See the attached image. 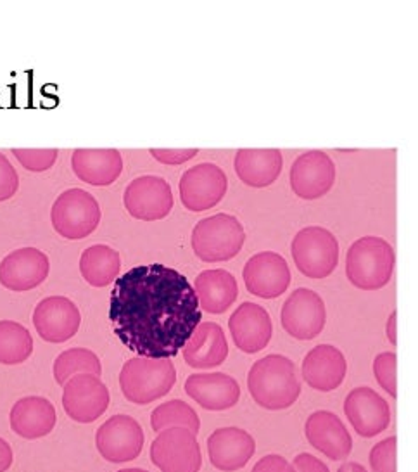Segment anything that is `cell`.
I'll return each mask as SVG.
<instances>
[{
    "instance_id": "11",
    "label": "cell",
    "mask_w": 418,
    "mask_h": 472,
    "mask_svg": "<svg viewBox=\"0 0 418 472\" xmlns=\"http://www.w3.org/2000/svg\"><path fill=\"white\" fill-rule=\"evenodd\" d=\"M144 429L130 415H115L108 418L95 434V446L102 459L111 464H126L135 460L144 448Z\"/></svg>"
},
{
    "instance_id": "29",
    "label": "cell",
    "mask_w": 418,
    "mask_h": 472,
    "mask_svg": "<svg viewBox=\"0 0 418 472\" xmlns=\"http://www.w3.org/2000/svg\"><path fill=\"white\" fill-rule=\"evenodd\" d=\"M122 270V257L108 244H94L80 257V273L92 287H106L115 282Z\"/></svg>"
},
{
    "instance_id": "40",
    "label": "cell",
    "mask_w": 418,
    "mask_h": 472,
    "mask_svg": "<svg viewBox=\"0 0 418 472\" xmlns=\"http://www.w3.org/2000/svg\"><path fill=\"white\" fill-rule=\"evenodd\" d=\"M14 462L12 448L3 438H0V472H7Z\"/></svg>"
},
{
    "instance_id": "37",
    "label": "cell",
    "mask_w": 418,
    "mask_h": 472,
    "mask_svg": "<svg viewBox=\"0 0 418 472\" xmlns=\"http://www.w3.org/2000/svg\"><path fill=\"white\" fill-rule=\"evenodd\" d=\"M199 149H151V154L162 165H182L189 159L196 158Z\"/></svg>"
},
{
    "instance_id": "13",
    "label": "cell",
    "mask_w": 418,
    "mask_h": 472,
    "mask_svg": "<svg viewBox=\"0 0 418 472\" xmlns=\"http://www.w3.org/2000/svg\"><path fill=\"white\" fill-rule=\"evenodd\" d=\"M125 208L133 218L144 222L162 220L173 209V193L162 177L142 175L126 186L123 196Z\"/></svg>"
},
{
    "instance_id": "17",
    "label": "cell",
    "mask_w": 418,
    "mask_h": 472,
    "mask_svg": "<svg viewBox=\"0 0 418 472\" xmlns=\"http://www.w3.org/2000/svg\"><path fill=\"white\" fill-rule=\"evenodd\" d=\"M51 261L37 247H19L0 261V284L14 293H26L45 282Z\"/></svg>"
},
{
    "instance_id": "10",
    "label": "cell",
    "mask_w": 418,
    "mask_h": 472,
    "mask_svg": "<svg viewBox=\"0 0 418 472\" xmlns=\"http://www.w3.org/2000/svg\"><path fill=\"white\" fill-rule=\"evenodd\" d=\"M111 395L101 377L80 374L62 386V408L71 421L90 424L108 412Z\"/></svg>"
},
{
    "instance_id": "28",
    "label": "cell",
    "mask_w": 418,
    "mask_h": 472,
    "mask_svg": "<svg viewBox=\"0 0 418 472\" xmlns=\"http://www.w3.org/2000/svg\"><path fill=\"white\" fill-rule=\"evenodd\" d=\"M194 291L199 300L201 310L211 315L225 314L239 296L235 277L225 268H211L201 272L194 282Z\"/></svg>"
},
{
    "instance_id": "34",
    "label": "cell",
    "mask_w": 418,
    "mask_h": 472,
    "mask_svg": "<svg viewBox=\"0 0 418 472\" xmlns=\"http://www.w3.org/2000/svg\"><path fill=\"white\" fill-rule=\"evenodd\" d=\"M368 462L371 472H398V438L389 436L374 445Z\"/></svg>"
},
{
    "instance_id": "1",
    "label": "cell",
    "mask_w": 418,
    "mask_h": 472,
    "mask_svg": "<svg viewBox=\"0 0 418 472\" xmlns=\"http://www.w3.org/2000/svg\"><path fill=\"white\" fill-rule=\"evenodd\" d=\"M109 320L116 337L144 358H173L203 322L192 284L175 268L139 265L115 280Z\"/></svg>"
},
{
    "instance_id": "7",
    "label": "cell",
    "mask_w": 418,
    "mask_h": 472,
    "mask_svg": "<svg viewBox=\"0 0 418 472\" xmlns=\"http://www.w3.org/2000/svg\"><path fill=\"white\" fill-rule=\"evenodd\" d=\"M294 263L310 279H325L339 263V243L325 227H304L290 244Z\"/></svg>"
},
{
    "instance_id": "42",
    "label": "cell",
    "mask_w": 418,
    "mask_h": 472,
    "mask_svg": "<svg viewBox=\"0 0 418 472\" xmlns=\"http://www.w3.org/2000/svg\"><path fill=\"white\" fill-rule=\"evenodd\" d=\"M337 472H368V471L358 462H346V464H342L341 467H339Z\"/></svg>"
},
{
    "instance_id": "32",
    "label": "cell",
    "mask_w": 418,
    "mask_h": 472,
    "mask_svg": "<svg viewBox=\"0 0 418 472\" xmlns=\"http://www.w3.org/2000/svg\"><path fill=\"white\" fill-rule=\"evenodd\" d=\"M151 428L156 432L169 428H185L197 434L201 431V418L189 403L182 400H169L152 410Z\"/></svg>"
},
{
    "instance_id": "16",
    "label": "cell",
    "mask_w": 418,
    "mask_h": 472,
    "mask_svg": "<svg viewBox=\"0 0 418 472\" xmlns=\"http://www.w3.org/2000/svg\"><path fill=\"white\" fill-rule=\"evenodd\" d=\"M33 325L42 339L61 344L80 331L81 314L69 298L49 296L35 307Z\"/></svg>"
},
{
    "instance_id": "3",
    "label": "cell",
    "mask_w": 418,
    "mask_h": 472,
    "mask_svg": "<svg viewBox=\"0 0 418 472\" xmlns=\"http://www.w3.org/2000/svg\"><path fill=\"white\" fill-rule=\"evenodd\" d=\"M396 265L391 244L377 236H365L354 241L346 254V275L354 287L377 291L387 286Z\"/></svg>"
},
{
    "instance_id": "22",
    "label": "cell",
    "mask_w": 418,
    "mask_h": 472,
    "mask_svg": "<svg viewBox=\"0 0 418 472\" xmlns=\"http://www.w3.org/2000/svg\"><path fill=\"white\" fill-rule=\"evenodd\" d=\"M301 372L311 389L331 393L344 382L348 361L339 348L332 344H318L306 353Z\"/></svg>"
},
{
    "instance_id": "35",
    "label": "cell",
    "mask_w": 418,
    "mask_h": 472,
    "mask_svg": "<svg viewBox=\"0 0 418 472\" xmlns=\"http://www.w3.org/2000/svg\"><path fill=\"white\" fill-rule=\"evenodd\" d=\"M12 154L17 161L33 173L47 172L58 161V149H12Z\"/></svg>"
},
{
    "instance_id": "30",
    "label": "cell",
    "mask_w": 418,
    "mask_h": 472,
    "mask_svg": "<svg viewBox=\"0 0 418 472\" xmlns=\"http://www.w3.org/2000/svg\"><path fill=\"white\" fill-rule=\"evenodd\" d=\"M54 379L58 384L65 386L71 377L80 374H92L101 377V358L87 348H69L62 351L54 361Z\"/></svg>"
},
{
    "instance_id": "24",
    "label": "cell",
    "mask_w": 418,
    "mask_h": 472,
    "mask_svg": "<svg viewBox=\"0 0 418 472\" xmlns=\"http://www.w3.org/2000/svg\"><path fill=\"white\" fill-rule=\"evenodd\" d=\"M58 422L56 407L44 396H24L10 408V429L19 438L40 439L51 434Z\"/></svg>"
},
{
    "instance_id": "25",
    "label": "cell",
    "mask_w": 418,
    "mask_h": 472,
    "mask_svg": "<svg viewBox=\"0 0 418 472\" xmlns=\"http://www.w3.org/2000/svg\"><path fill=\"white\" fill-rule=\"evenodd\" d=\"M71 166L81 182L108 187L122 175L123 158L118 149H74Z\"/></svg>"
},
{
    "instance_id": "39",
    "label": "cell",
    "mask_w": 418,
    "mask_h": 472,
    "mask_svg": "<svg viewBox=\"0 0 418 472\" xmlns=\"http://www.w3.org/2000/svg\"><path fill=\"white\" fill-rule=\"evenodd\" d=\"M292 466L296 467L297 472H331L327 464H324V460L317 459V457L310 455V453L296 455V459L292 460Z\"/></svg>"
},
{
    "instance_id": "9",
    "label": "cell",
    "mask_w": 418,
    "mask_h": 472,
    "mask_svg": "<svg viewBox=\"0 0 418 472\" xmlns=\"http://www.w3.org/2000/svg\"><path fill=\"white\" fill-rule=\"evenodd\" d=\"M280 324L290 337L310 341L320 336L327 324V308L320 294L308 287H299L283 303Z\"/></svg>"
},
{
    "instance_id": "2",
    "label": "cell",
    "mask_w": 418,
    "mask_h": 472,
    "mask_svg": "<svg viewBox=\"0 0 418 472\" xmlns=\"http://www.w3.org/2000/svg\"><path fill=\"white\" fill-rule=\"evenodd\" d=\"M247 389L265 410H285L301 396V381L290 358L274 353L254 361L247 374Z\"/></svg>"
},
{
    "instance_id": "20",
    "label": "cell",
    "mask_w": 418,
    "mask_h": 472,
    "mask_svg": "<svg viewBox=\"0 0 418 472\" xmlns=\"http://www.w3.org/2000/svg\"><path fill=\"white\" fill-rule=\"evenodd\" d=\"M228 329L235 346L249 355L265 350L274 336L270 314L253 301H244L237 307L228 318Z\"/></svg>"
},
{
    "instance_id": "38",
    "label": "cell",
    "mask_w": 418,
    "mask_h": 472,
    "mask_svg": "<svg viewBox=\"0 0 418 472\" xmlns=\"http://www.w3.org/2000/svg\"><path fill=\"white\" fill-rule=\"evenodd\" d=\"M251 472H297V471L296 467L292 466V462L283 459L282 455L270 453V455H265L263 459L258 460Z\"/></svg>"
},
{
    "instance_id": "19",
    "label": "cell",
    "mask_w": 418,
    "mask_h": 472,
    "mask_svg": "<svg viewBox=\"0 0 418 472\" xmlns=\"http://www.w3.org/2000/svg\"><path fill=\"white\" fill-rule=\"evenodd\" d=\"M304 436L315 450L334 462L346 460L353 450L351 432L334 412H313L304 424Z\"/></svg>"
},
{
    "instance_id": "33",
    "label": "cell",
    "mask_w": 418,
    "mask_h": 472,
    "mask_svg": "<svg viewBox=\"0 0 418 472\" xmlns=\"http://www.w3.org/2000/svg\"><path fill=\"white\" fill-rule=\"evenodd\" d=\"M374 375L389 396L398 398V355L394 351H384L375 357Z\"/></svg>"
},
{
    "instance_id": "5",
    "label": "cell",
    "mask_w": 418,
    "mask_h": 472,
    "mask_svg": "<svg viewBox=\"0 0 418 472\" xmlns=\"http://www.w3.org/2000/svg\"><path fill=\"white\" fill-rule=\"evenodd\" d=\"M246 243V230L239 218L228 213L199 220L192 230V250L199 260L218 263L235 258Z\"/></svg>"
},
{
    "instance_id": "36",
    "label": "cell",
    "mask_w": 418,
    "mask_h": 472,
    "mask_svg": "<svg viewBox=\"0 0 418 472\" xmlns=\"http://www.w3.org/2000/svg\"><path fill=\"white\" fill-rule=\"evenodd\" d=\"M19 187V175L6 154L0 152V202L10 200Z\"/></svg>"
},
{
    "instance_id": "18",
    "label": "cell",
    "mask_w": 418,
    "mask_h": 472,
    "mask_svg": "<svg viewBox=\"0 0 418 472\" xmlns=\"http://www.w3.org/2000/svg\"><path fill=\"white\" fill-rule=\"evenodd\" d=\"M344 414L361 438H374L391 424L389 403L371 388L351 389L344 400Z\"/></svg>"
},
{
    "instance_id": "27",
    "label": "cell",
    "mask_w": 418,
    "mask_h": 472,
    "mask_svg": "<svg viewBox=\"0 0 418 472\" xmlns=\"http://www.w3.org/2000/svg\"><path fill=\"white\" fill-rule=\"evenodd\" d=\"M233 166L240 182L261 189L278 179L283 158L278 149H239Z\"/></svg>"
},
{
    "instance_id": "4",
    "label": "cell",
    "mask_w": 418,
    "mask_h": 472,
    "mask_svg": "<svg viewBox=\"0 0 418 472\" xmlns=\"http://www.w3.org/2000/svg\"><path fill=\"white\" fill-rule=\"evenodd\" d=\"M176 382V368L169 358L135 357L123 365L119 388L130 403L149 405L168 395Z\"/></svg>"
},
{
    "instance_id": "8",
    "label": "cell",
    "mask_w": 418,
    "mask_h": 472,
    "mask_svg": "<svg viewBox=\"0 0 418 472\" xmlns=\"http://www.w3.org/2000/svg\"><path fill=\"white\" fill-rule=\"evenodd\" d=\"M151 460L161 472H199L203 467L197 434L185 428L158 432L151 445Z\"/></svg>"
},
{
    "instance_id": "15",
    "label": "cell",
    "mask_w": 418,
    "mask_h": 472,
    "mask_svg": "<svg viewBox=\"0 0 418 472\" xmlns=\"http://www.w3.org/2000/svg\"><path fill=\"white\" fill-rule=\"evenodd\" d=\"M335 182L334 159L324 151L303 152L290 168V187L301 200L325 196Z\"/></svg>"
},
{
    "instance_id": "26",
    "label": "cell",
    "mask_w": 418,
    "mask_h": 472,
    "mask_svg": "<svg viewBox=\"0 0 418 472\" xmlns=\"http://www.w3.org/2000/svg\"><path fill=\"white\" fill-rule=\"evenodd\" d=\"M183 360L192 368L219 367L228 357V343L221 325L216 322H201L189 343L182 350Z\"/></svg>"
},
{
    "instance_id": "31",
    "label": "cell",
    "mask_w": 418,
    "mask_h": 472,
    "mask_svg": "<svg viewBox=\"0 0 418 472\" xmlns=\"http://www.w3.org/2000/svg\"><path fill=\"white\" fill-rule=\"evenodd\" d=\"M33 353V337L24 325L0 320V364L19 365Z\"/></svg>"
},
{
    "instance_id": "6",
    "label": "cell",
    "mask_w": 418,
    "mask_h": 472,
    "mask_svg": "<svg viewBox=\"0 0 418 472\" xmlns=\"http://www.w3.org/2000/svg\"><path fill=\"white\" fill-rule=\"evenodd\" d=\"M51 222L56 232L65 239H85L101 223V206L90 193L71 187L59 194L52 204Z\"/></svg>"
},
{
    "instance_id": "21",
    "label": "cell",
    "mask_w": 418,
    "mask_h": 472,
    "mask_svg": "<svg viewBox=\"0 0 418 472\" xmlns=\"http://www.w3.org/2000/svg\"><path fill=\"white\" fill-rule=\"evenodd\" d=\"M256 452V441L240 428H219L208 438V457L215 469L235 472L247 466Z\"/></svg>"
},
{
    "instance_id": "23",
    "label": "cell",
    "mask_w": 418,
    "mask_h": 472,
    "mask_svg": "<svg viewBox=\"0 0 418 472\" xmlns=\"http://www.w3.org/2000/svg\"><path fill=\"white\" fill-rule=\"evenodd\" d=\"M185 393L204 410L223 412L240 400V386L225 372L192 374L185 381Z\"/></svg>"
},
{
    "instance_id": "12",
    "label": "cell",
    "mask_w": 418,
    "mask_h": 472,
    "mask_svg": "<svg viewBox=\"0 0 418 472\" xmlns=\"http://www.w3.org/2000/svg\"><path fill=\"white\" fill-rule=\"evenodd\" d=\"M180 200L194 213L206 211L225 197L228 179L215 163H199L187 170L180 179Z\"/></svg>"
},
{
    "instance_id": "41",
    "label": "cell",
    "mask_w": 418,
    "mask_h": 472,
    "mask_svg": "<svg viewBox=\"0 0 418 472\" xmlns=\"http://www.w3.org/2000/svg\"><path fill=\"white\" fill-rule=\"evenodd\" d=\"M396 322H398V311H392L387 318V325H385V334H387V339L391 341L392 346L398 344V337H396Z\"/></svg>"
},
{
    "instance_id": "14",
    "label": "cell",
    "mask_w": 418,
    "mask_h": 472,
    "mask_svg": "<svg viewBox=\"0 0 418 472\" xmlns=\"http://www.w3.org/2000/svg\"><path fill=\"white\" fill-rule=\"evenodd\" d=\"M244 284L251 294L263 300L282 296L290 286V268L285 258L274 251H261L251 257L242 270Z\"/></svg>"
},
{
    "instance_id": "43",
    "label": "cell",
    "mask_w": 418,
    "mask_h": 472,
    "mask_svg": "<svg viewBox=\"0 0 418 472\" xmlns=\"http://www.w3.org/2000/svg\"><path fill=\"white\" fill-rule=\"evenodd\" d=\"M118 472H149V471L140 469V467H128V469H122V471H118Z\"/></svg>"
}]
</instances>
